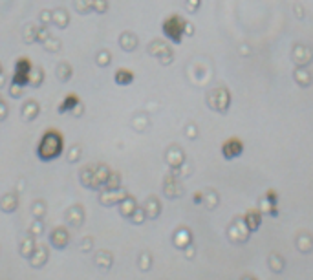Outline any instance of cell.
<instances>
[{
    "instance_id": "836d02e7",
    "label": "cell",
    "mask_w": 313,
    "mask_h": 280,
    "mask_svg": "<svg viewBox=\"0 0 313 280\" xmlns=\"http://www.w3.org/2000/svg\"><path fill=\"white\" fill-rule=\"evenodd\" d=\"M79 158H81V147H72V149H70V154H68V161H70V163H75V161H79Z\"/></svg>"
},
{
    "instance_id": "cb8c5ba5",
    "label": "cell",
    "mask_w": 313,
    "mask_h": 280,
    "mask_svg": "<svg viewBox=\"0 0 313 280\" xmlns=\"http://www.w3.org/2000/svg\"><path fill=\"white\" fill-rule=\"evenodd\" d=\"M57 77L61 79L63 82H66L68 79L72 77V66L68 63H61L57 66Z\"/></svg>"
},
{
    "instance_id": "8fae6325",
    "label": "cell",
    "mask_w": 313,
    "mask_h": 280,
    "mask_svg": "<svg viewBox=\"0 0 313 280\" xmlns=\"http://www.w3.org/2000/svg\"><path fill=\"white\" fill-rule=\"evenodd\" d=\"M79 103H81V99H79L77 94H68L66 97H64L63 101H61V105H59L57 112L59 114H66V112H73V108L77 107Z\"/></svg>"
},
{
    "instance_id": "5b68a950",
    "label": "cell",
    "mask_w": 313,
    "mask_h": 280,
    "mask_svg": "<svg viewBox=\"0 0 313 280\" xmlns=\"http://www.w3.org/2000/svg\"><path fill=\"white\" fill-rule=\"evenodd\" d=\"M110 167L106 165H94V176H92V187L90 191H101L106 183V178L110 174Z\"/></svg>"
},
{
    "instance_id": "d6986e66",
    "label": "cell",
    "mask_w": 313,
    "mask_h": 280,
    "mask_svg": "<svg viewBox=\"0 0 313 280\" xmlns=\"http://www.w3.org/2000/svg\"><path fill=\"white\" fill-rule=\"evenodd\" d=\"M31 68H33V63H31L28 57H19L17 61H15V72L29 73L31 72Z\"/></svg>"
},
{
    "instance_id": "4fadbf2b",
    "label": "cell",
    "mask_w": 313,
    "mask_h": 280,
    "mask_svg": "<svg viewBox=\"0 0 313 280\" xmlns=\"http://www.w3.org/2000/svg\"><path fill=\"white\" fill-rule=\"evenodd\" d=\"M114 81L119 86H128V84L134 82V72L126 70V68H117L116 73H114Z\"/></svg>"
},
{
    "instance_id": "d4e9b609",
    "label": "cell",
    "mask_w": 313,
    "mask_h": 280,
    "mask_svg": "<svg viewBox=\"0 0 313 280\" xmlns=\"http://www.w3.org/2000/svg\"><path fill=\"white\" fill-rule=\"evenodd\" d=\"M42 232H44L42 220H37V218H35V222L29 225V235L33 238H39V237H42Z\"/></svg>"
},
{
    "instance_id": "7c38bea8",
    "label": "cell",
    "mask_w": 313,
    "mask_h": 280,
    "mask_svg": "<svg viewBox=\"0 0 313 280\" xmlns=\"http://www.w3.org/2000/svg\"><path fill=\"white\" fill-rule=\"evenodd\" d=\"M117 209H119V214L123 218H132L134 211L138 209V202H136V198H132V196H126L123 202H119Z\"/></svg>"
},
{
    "instance_id": "4dcf8cb0",
    "label": "cell",
    "mask_w": 313,
    "mask_h": 280,
    "mask_svg": "<svg viewBox=\"0 0 313 280\" xmlns=\"http://www.w3.org/2000/svg\"><path fill=\"white\" fill-rule=\"evenodd\" d=\"M50 37H52V35H50L48 28L44 26V28H39V29H37V35H35V40H37V42H40V44H44V42H46V40L50 39Z\"/></svg>"
},
{
    "instance_id": "e575fe53",
    "label": "cell",
    "mask_w": 313,
    "mask_h": 280,
    "mask_svg": "<svg viewBox=\"0 0 313 280\" xmlns=\"http://www.w3.org/2000/svg\"><path fill=\"white\" fill-rule=\"evenodd\" d=\"M8 117V105L0 99V121H4Z\"/></svg>"
},
{
    "instance_id": "7a4b0ae2",
    "label": "cell",
    "mask_w": 313,
    "mask_h": 280,
    "mask_svg": "<svg viewBox=\"0 0 313 280\" xmlns=\"http://www.w3.org/2000/svg\"><path fill=\"white\" fill-rule=\"evenodd\" d=\"M161 31H163V35L170 40V42L182 44L185 33L193 31V28H189L187 20L183 19L182 15H170V17H167V19L163 20Z\"/></svg>"
},
{
    "instance_id": "603a6c76",
    "label": "cell",
    "mask_w": 313,
    "mask_h": 280,
    "mask_svg": "<svg viewBox=\"0 0 313 280\" xmlns=\"http://www.w3.org/2000/svg\"><path fill=\"white\" fill-rule=\"evenodd\" d=\"M31 214H33V218H37V220H42L44 214H46V203H44V200L33 202V205H31Z\"/></svg>"
},
{
    "instance_id": "ac0fdd59",
    "label": "cell",
    "mask_w": 313,
    "mask_h": 280,
    "mask_svg": "<svg viewBox=\"0 0 313 280\" xmlns=\"http://www.w3.org/2000/svg\"><path fill=\"white\" fill-rule=\"evenodd\" d=\"M44 81V70L39 66H33L31 68V72H29V86L33 88H39Z\"/></svg>"
},
{
    "instance_id": "6da1fadb",
    "label": "cell",
    "mask_w": 313,
    "mask_h": 280,
    "mask_svg": "<svg viewBox=\"0 0 313 280\" xmlns=\"http://www.w3.org/2000/svg\"><path fill=\"white\" fill-rule=\"evenodd\" d=\"M64 152V135L57 128H48L40 135V141L37 145V158L44 163L55 161Z\"/></svg>"
},
{
    "instance_id": "9c48e42d",
    "label": "cell",
    "mask_w": 313,
    "mask_h": 280,
    "mask_svg": "<svg viewBox=\"0 0 313 280\" xmlns=\"http://www.w3.org/2000/svg\"><path fill=\"white\" fill-rule=\"evenodd\" d=\"M17 207H19V196H17V193H8L0 198V209H2L4 213H8V214L15 213Z\"/></svg>"
},
{
    "instance_id": "30bf717a",
    "label": "cell",
    "mask_w": 313,
    "mask_h": 280,
    "mask_svg": "<svg viewBox=\"0 0 313 280\" xmlns=\"http://www.w3.org/2000/svg\"><path fill=\"white\" fill-rule=\"evenodd\" d=\"M94 264H96L99 269L108 271L114 264V256L110 251H97V255L94 256Z\"/></svg>"
},
{
    "instance_id": "5bb4252c",
    "label": "cell",
    "mask_w": 313,
    "mask_h": 280,
    "mask_svg": "<svg viewBox=\"0 0 313 280\" xmlns=\"http://www.w3.org/2000/svg\"><path fill=\"white\" fill-rule=\"evenodd\" d=\"M35 246H37V242L33 240V237H31V235H28L26 238H22V240H20L19 253L24 256V258H29V256H31V253L35 251Z\"/></svg>"
},
{
    "instance_id": "277c9868",
    "label": "cell",
    "mask_w": 313,
    "mask_h": 280,
    "mask_svg": "<svg viewBox=\"0 0 313 280\" xmlns=\"http://www.w3.org/2000/svg\"><path fill=\"white\" fill-rule=\"evenodd\" d=\"M68 244H70V232H68L66 227H55L52 232H50V246L57 251H63L66 249Z\"/></svg>"
},
{
    "instance_id": "f1b7e54d",
    "label": "cell",
    "mask_w": 313,
    "mask_h": 280,
    "mask_svg": "<svg viewBox=\"0 0 313 280\" xmlns=\"http://www.w3.org/2000/svg\"><path fill=\"white\" fill-rule=\"evenodd\" d=\"M92 249H94V238L84 237L81 240V244H79V251H81V253H88V251H92Z\"/></svg>"
},
{
    "instance_id": "f546056e",
    "label": "cell",
    "mask_w": 313,
    "mask_h": 280,
    "mask_svg": "<svg viewBox=\"0 0 313 280\" xmlns=\"http://www.w3.org/2000/svg\"><path fill=\"white\" fill-rule=\"evenodd\" d=\"M145 218H147V214H145V209H136L134 214H132V223H136V225H141V223L145 222Z\"/></svg>"
},
{
    "instance_id": "3957f363",
    "label": "cell",
    "mask_w": 313,
    "mask_h": 280,
    "mask_svg": "<svg viewBox=\"0 0 313 280\" xmlns=\"http://www.w3.org/2000/svg\"><path fill=\"white\" fill-rule=\"evenodd\" d=\"M128 196L125 189L119 187V189H103L101 194H99V203L105 205V207H114V205H119V202Z\"/></svg>"
},
{
    "instance_id": "484cf974",
    "label": "cell",
    "mask_w": 313,
    "mask_h": 280,
    "mask_svg": "<svg viewBox=\"0 0 313 280\" xmlns=\"http://www.w3.org/2000/svg\"><path fill=\"white\" fill-rule=\"evenodd\" d=\"M110 61H112V55L108 50H101V52L96 55V63L99 64V66H108Z\"/></svg>"
},
{
    "instance_id": "74e56055",
    "label": "cell",
    "mask_w": 313,
    "mask_h": 280,
    "mask_svg": "<svg viewBox=\"0 0 313 280\" xmlns=\"http://www.w3.org/2000/svg\"><path fill=\"white\" fill-rule=\"evenodd\" d=\"M0 73H2V66H0Z\"/></svg>"
},
{
    "instance_id": "8992f818",
    "label": "cell",
    "mask_w": 313,
    "mask_h": 280,
    "mask_svg": "<svg viewBox=\"0 0 313 280\" xmlns=\"http://www.w3.org/2000/svg\"><path fill=\"white\" fill-rule=\"evenodd\" d=\"M50 258V249L44 244H39L37 242V246H35V251L31 253V256H29V266L35 267V269H39V267H42L46 262H48Z\"/></svg>"
},
{
    "instance_id": "83f0119b",
    "label": "cell",
    "mask_w": 313,
    "mask_h": 280,
    "mask_svg": "<svg viewBox=\"0 0 313 280\" xmlns=\"http://www.w3.org/2000/svg\"><path fill=\"white\" fill-rule=\"evenodd\" d=\"M92 10L96 13H105L108 10V2L106 0H92Z\"/></svg>"
},
{
    "instance_id": "2e32d148",
    "label": "cell",
    "mask_w": 313,
    "mask_h": 280,
    "mask_svg": "<svg viewBox=\"0 0 313 280\" xmlns=\"http://www.w3.org/2000/svg\"><path fill=\"white\" fill-rule=\"evenodd\" d=\"M119 44L125 52H134V48L138 46V37H136L134 33H128V31H126V33L121 35Z\"/></svg>"
},
{
    "instance_id": "9a60e30c",
    "label": "cell",
    "mask_w": 313,
    "mask_h": 280,
    "mask_svg": "<svg viewBox=\"0 0 313 280\" xmlns=\"http://www.w3.org/2000/svg\"><path fill=\"white\" fill-rule=\"evenodd\" d=\"M159 202H158V198H154V196H150L147 202H145V214H147V218H158V214H159Z\"/></svg>"
},
{
    "instance_id": "e0dca14e",
    "label": "cell",
    "mask_w": 313,
    "mask_h": 280,
    "mask_svg": "<svg viewBox=\"0 0 313 280\" xmlns=\"http://www.w3.org/2000/svg\"><path fill=\"white\" fill-rule=\"evenodd\" d=\"M37 116H39V105L35 101L24 103V107H22V117H24L26 121H33Z\"/></svg>"
},
{
    "instance_id": "8d00e7d4",
    "label": "cell",
    "mask_w": 313,
    "mask_h": 280,
    "mask_svg": "<svg viewBox=\"0 0 313 280\" xmlns=\"http://www.w3.org/2000/svg\"><path fill=\"white\" fill-rule=\"evenodd\" d=\"M4 82H6V77H4V73H0V88L4 86Z\"/></svg>"
},
{
    "instance_id": "4316f807",
    "label": "cell",
    "mask_w": 313,
    "mask_h": 280,
    "mask_svg": "<svg viewBox=\"0 0 313 280\" xmlns=\"http://www.w3.org/2000/svg\"><path fill=\"white\" fill-rule=\"evenodd\" d=\"M138 266H140L141 271H149L150 266H152V258H150L149 253H141L140 260H138Z\"/></svg>"
},
{
    "instance_id": "ba28073f",
    "label": "cell",
    "mask_w": 313,
    "mask_h": 280,
    "mask_svg": "<svg viewBox=\"0 0 313 280\" xmlns=\"http://www.w3.org/2000/svg\"><path fill=\"white\" fill-rule=\"evenodd\" d=\"M242 152H244V145H242V141L238 139V137H231V139H227L222 145V154L227 160L238 158Z\"/></svg>"
},
{
    "instance_id": "52a82bcc",
    "label": "cell",
    "mask_w": 313,
    "mask_h": 280,
    "mask_svg": "<svg viewBox=\"0 0 313 280\" xmlns=\"http://www.w3.org/2000/svg\"><path fill=\"white\" fill-rule=\"evenodd\" d=\"M64 220H66V223L70 227L79 229L84 223V209H82V205H79V203L77 205H72L66 211V214H64Z\"/></svg>"
},
{
    "instance_id": "ffe728a7",
    "label": "cell",
    "mask_w": 313,
    "mask_h": 280,
    "mask_svg": "<svg viewBox=\"0 0 313 280\" xmlns=\"http://www.w3.org/2000/svg\"><path fill=\"white\" fill-rule=\"evenodd\" d=\"M92 176H94V165H90V167H84V169L79 172V179H81L82 187H86V189L92 187Z\"/></svg>"
},
{
    "instance_id": "1f68e13d",
    "label": "cell",
    "mask_w": 313,
    "mask_h": 280,
    "mask_svg": "<svg viewBox=\"0 0 313 280\" xmlns=\"http://www.w3.org/2000/svg\"><path fill=\"white\" fill-rule=\"evenodd\" d=\"M44 46L48 48V52H57V50L61 48V40L55 39V37H50V39L44 42Z\"/></svg>"
},
{
    "instance_id": "7402d4cb",
    "label": "cell",
    "mask_w": 313,
    "mask_h": 280,
    "mask_svg": "<svg viewBox=\"0 0 313 280\" xmlns=\"http://www.w3.org/2000/svg\"><path fill=\"white\" fill-rule=\"evenodd\" d=\"M52 20L59 26V28H66L68 26V13L64 10L52 11Z\"/></svg>"
},
{
    "instance_id": "d590c367",
    "label": "cell",
    "mask_w": 313,
    "mask_h": 280,
    "mask_svg": "<svg viewBox=\"0 0 313 280\" xmlns=\"http://www.w3.org/2000/svg\"><path fill=\"white\" fill-rule=\"evenodd\" d=\"M40 22H42V24L52 22V11H42V13H40Z\"/></svg>"
},
{
    "instance_id": "d6a6232c",
    "label": "cell",
    "mask_w": 313,
    "mask_h": 280,
    "mask_svg": "<svg viewBox=\"0 0 313 280\" xmlns=\"http://www.w3.org/2000/svg\"><path fill=\"white\" fill-rule=\"evenodd\" d=\"M22 94H24V88L11 82V84H10V96L13 97V99H20V97H22Z\"/></svg>"
},
{
    "instance_id": "44dd1931",
    "label": "cell",
    "mask_w": 313,
    "mask_h": 280,
    "mask_svg": "<svg viewBox=\"0 0 313 280\" xmlns=\"http://www.w3.org/2000/svg\"><path fill=\"white\" fill-rule=\"evenodd\" d=\"M119 187H121V174L116 172V170H110V174H108L106 183H105V187L103 189H119Z\"/></svg>"
}]
</instances>
